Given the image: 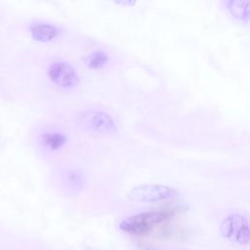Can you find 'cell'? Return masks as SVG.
Wrapping results in <instances>:
<instances>
[{"label":"cell","mask_w":250,"mask_h":250,"mask_svg":"<svg viewBox=\"0 0 250 250\" xmlns=\"http://www.w3.org/2000/svg\"><path fill=\"white\" fill-rule=\"evenodd\" d=\"M77 125L84 131L98 136H112L117 133L113 118L106 112L88 109L78 113Z\"/></svg>","instance_id":"obj_1"},{"label":"cell","mask_w":250,"mask_h":250,"mask_svg":"<svg viewBox=\"0 0 250 250\" xmlns=\"http://www.w3.org/2000/svg\"><path fill=\"white\" fill-rule=\"evenodd\" d=\"M171 214L166 211H149L135 214L121 221L119 228L130 234L145 235L158 224L167 220Z\"/></svg>","instance_id":"obj_2"},{"label":"cell","mask_w":250,"mask_h":250,"mask_svg":"<svg viewBox=\"0 0 250 250\" xmlns=\"http://www.w3.org/2000/svg\"><path fill=\"white\" fill-rule=\"evenodd\" d=\"M51 82L62 90H73L80 83V76L75 67L62 60L52 62L47 68Z\"/></svg>","instance_id":"obj_3"},{"label":"cell","mask_w":250,"mask_h":250,"mask_svg":"<svg viewBox=\"0 0 250 250\" xmlns=\"http://www.w3.org/2000/svg\"><path fill=\"white\" fill-rule=\"evenodd\" d=\"M127 195L137 202H158L177 197L178 190L163 185H142L132 188Z\"/></svg>","instance_id":"obj_4"},{"label":"cell","mask_w":250,"mask_h":250,"mask_svg":"<svg viewBox=\"0 0 250 250\" xmlns=\"http://www.w3.org/2000/svg\"><path fill=\"white\" fill-rule=\"evenodd\" d=\"M221 233L227 239L246 246L249 242V226L246 217L231 214L225 218L220 226Z\"/></svg>","instance_id":"obj_5"},{"label":"cell","mask_w":250,"mask_h":250,"mask_svg":"<svg viewBox=\"0 0 250 250\" xmlns=\"http://www.w3.org/2000/svg\"><path fill=\"white\" fill-rule=\"evenodd\" d=\"M67 143L66 135L58 129H46L39 135V144L47 151L56 152L61 150Z\"/></svg>","instance_id":"obj_6"},{"label":"cell","mask_w":250,"mask_h":250,"mask_svg":"<svg viewBox=\"0 0 250 250\" xmlns=\"http://www.w3.org/2000/svg\"><path fill=\"white\" fill-rule=\"evenodd\" d=\"M61 183L67 193L74 194L83 189L86 179L82 171L78 169H66L62 174Z\"/></svg>","instance_id":"obj_7"},{"label":"cell","mask_w":250,"mask_h":250,"mask_svg":"<svg viewBox=\"0 0 250 250\" xmlns=\"http://www.w3.org/2000/svg\"><path fill=\"white\" fill-rule=\"evenodd\" d=\"M60 28L49 22H36L30 26L31 37L39 42H50L60 34Z\"/></svg>","instance_id":"obj_8"},{"label":"cell","mask_w":250,"mask_h":250,"mask_svg":"<svg viewBox=\"0 0 250 250\" xmlns=\"http://www.w3.org/2000/svg\"><path fill=\"white\" fill-rule=\"evenodd\" d=\"M109 62L108 54L104 50H95L84 57V64L93 70L104 68Z\"/></svg>","instance_id":"obj_9"},{"label":"cell","mask_w":250,"mask_h":250,"mask_svg":"<svg viewBox=\"0 0 250 250\" xmlns=\"http://www.w3.org/2000/svg\"><path fill=\"white\" fill-rule=\"evenodd\" d=\"M228 9L231 13V15L235 18L243 20L244 18L247 20L248 18V2H228Z\"/></svg>","instance_id":"obj_10"}]
</instances>
